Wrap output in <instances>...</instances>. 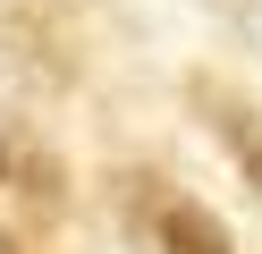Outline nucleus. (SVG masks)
Instances as JSON below:
<instances>
[{
  "instance_id": "1",
  "label": "nucleus",
  "mask_w": 262,
  "mask_h": 254,
  "mask_svg": "<svg viewBox=\"0 0 262 254\" xmlns=\"http://www.w3.org/2000/svg\"><path fill=\"white\" fill-rule=\"evenodd\" d=\"M136 237H144V254H237L220 220H211L203 203L169 195V186H152V195L136 203Z\"/></svg>"
},
{
  "instance_id": "3",
  "label": "nucleus",
  "mask_w": 262,
  "mask_h": 254,
  "mask_svg": "<svg viewBox=\"0 0 262 254\" xmlns=\"http://www.w3.org/2000/svg\"><path fill=\"white\" fill-rule=\"evenodd\" d=\"M228 9H254V0H228Z\"/></svg>"
},
{
  "instance_id": "4",
  "label": "nucleus",
  "mask_w": 262,
  "mask_h": 254,
  "mask_svg": "<svg viewBox=\"0 0 262 254\" xmlns=\"http://www.w3.org/2000/svg\"><path fill=\"white\" fill-rule=\"evenodd\" d=\"M0 169H9V144H0Z\"/></svg>"
},
{
  "instance_id": "2",
  "label": "nucleus",
  "mask_w": 262,
  "mask_h": 254,
  "mask_svg": "<svg viewBox=\"0 0 262 254\" xmlns=\"http://www.w3.org/2000/svg\"><path fill=\"white\" fill-rule=\"evenodd\" d=\"M211 127H220V144L237 152L245 186L262 195V110H254V102H220V110H211Z\"/></svg>"
}]
</instances>
